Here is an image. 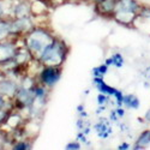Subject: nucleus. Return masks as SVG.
Here are the masks:
<instances>
[{
    "instance_id": "obj_24",
    "label": "nucleus",
    "mask_w": 150,
    "mask_h": 150,
    "mask_svg": "<svg viewBox=\"0 0 150 150\" xmlns=\"http://www.w3.org/2000/svg\"><path fill=\"white\" fill-rule=\"evenodd\" d=\"M143 119H144V121H145V122L150 124V108L145 112V114H144V118H143Z\"/></svg>"
},
{
    "instance_id": "obj_12",
    "label": "nucleus",
    "mask_w": 150,
    "mask_h": 150,
    "mask_svg": "<svg viewBox=\"0 0 150 150\" xmlns=\"http://www.w3.org/2000/svg\"><path fill=\"white\" fill-rule=\"evenodd\" d=\"M109 71V66L107 64H100L95 67H93L91 70V74H93V77H98V78H105V76L108 73Z\"/></svg>"
},
{
    "instance_id": "obj_4",
    "label": "nucleus",
    "mask_w": 150,
    "mask_h": 150,
    "mask_svg": "<svg viewBox=\"0 0 150 150\" xmlns=\"http://www.w3.org/2000/svg\"><path fill=\"white\" fill-rule=\"evenodd\" d=\"M138 16V13L132 11H126V10H114L113 15H112V19L119 25L126 27V28H133L134 21Z\"/></svg>"
},
{
    "instance_id": "obj_23",
    "label": "nucleus",
    "mask_w": 150,
    "mask_h": 150,
    "mask_svg": "<svg viewBox=\"0 0 150 150\" xmlns=\"http://www.w3.org/2000/svg\"><path fill=\"white\" fill-rule=\"evenodd\" d=\"M106 107L107 106H97V109H96V114L97 115H101L103 112L106 110Z\"/></svg>"
},
{
    "instance_id": "obj_25",
    "label": "nucleus",
    "mask_w": 150,
    "mask_h": 150,
    "mask_svg": "<svg viewBox=\"0 0 150 150\" xmlns=\"http://www.w3.org/2000/svg\"><path fill=\"white\" fill-rule=\"evenodd\" d=\"M76 110H77V113H81V112L85 110V106H84V103H79V105L76 107Z\"/></svg>"
},
{
    "instance_id": "obj_7",
    "label": "nucleus",
    "mask_w": 150,
    "mask_h": 150,
    "mask_svg": "<svg viewBox=\"0 0 150 150\" xmlns=\"http://www.w3.org/2000/svg\"><path fill=\"white\" fill-rule=\"evenodd\" d=\"M142 7L143 4L138 0H118L115 5V10H126L136 12V13H139Z\"/></svg>"
},
{
    "instance_id": "obj_26",
    "label": "nucleus",
    "mask_w": 150,
    "mask_h": 150,
    "mask_svg": "<svg viewBox=\"0 0 150 150\" xmlns=\"http://www.w3.org/2000/svg\"><path fill=\"white\" fill-rule=\"evenodd\" d=\"M78 115H79V118H83V119H88V113H86L85 110H83V112H81V113H78Z\"/></svg>"
},
{
    "instance_id": "obj_15",
    "label": "nucleus",
    "mask_w": 150,
    "mask_h": 150,
    "mask_svg": "<svg viewBox=\"0 0 150 150\" xmlns=\"http://www.w3.org/2000/svg\"><path fill=\"white\" fill-rule=\"evenodd\" d=\"M124 93L121 91V90H117V93L113 95V98H114V102H115V105H117V107H119V106H124Z\"/></svg>"
},
{
    "instance_id": "obj_28",
    "label": "nucleus",
    "mask_w": 150,
    "mask_h": 150,
    "mask_svg": "<svg viewBox=\"0 0 150 150\" xmlns=\"http://www.w3.org/2000/svg\"><path fill=\"white\" fill-rule=\"evenodd\" d=\"M79 1H83V3H91L93 0H79Z\"/></svg>"
},
{
    "instance_id": "obj_3",
    "label": "nucleus",
    "mask_w": 150,
    "mask_h": 150,
    "mask_svg": "<svg viewBox=\"0 0 150 150\" xmlns=\"http://www.w3.org/2000/svg\"><path fill=\"white\" fill-rule=\"evenodd\" d=\"M62 73V66H49V65H43L42 69L40 70L39 74H37V81L42 85L47 86L48 89H53L58 84V82L61 78Z\"/></svg>"
},
{
    "instance_id": "obj_18",
    "label": "nucleus",
    "mask_w": 150,
    "mask_h": 150,
    "mask_svg": "<svg viewBox=\"0 0 150 150\" xmlns=\"http://www.w3.org/2000/svg\"><path fill=\"white\" fill-rule=\"evenodd\" d=\"M90 122L86 120V119H83V118H78L77 119V121H76V129L78 130V131H82L85 126H88Z\"/></svg>"
},
{
    "instance_id": "obj_30",
    "label": "nucleus",
    "mask_w": 150,
    "mask_h": 150,
    "mask_svg": "<svg viewBox=\"0 0 150 150\" xmlns=\"http://www.w3.org/2000/svg\"><path fill=\"white\" fill-rule=\"evenodd\" d=\"M149 79H150V77H149Z\"/></svg>"
},
{
    "instance_id": "obj_2",
    "label": "nucleus",
    "mask_w": 150,
    "mask_h": 150,
    "mask_svg": "<svg viewBox=\"0 0 150 150\" xmlns=\"http://www.w3.org/2000/svg\"><path fill=\"white\" fill-rule=\"evenodd\" d=\"M70 54V46L61 37H55L52 43H49L41 53L39 60L43 65L49 66H64V62Z\"/></svg>"
},
{
    "instance_id": "obj_17",
    "label": "nucleus",
    "mask_w": 150,
    "mask_h": 150,
    "mask_svg": "<svg viewBox=\"0 0 150 150\" xmlns=\"http://www.w3.org/2000/svg\"><path fill=\"white\" fill-rule=\"evenodd\" d=\"M82 146H83L82 143L76 139V141L69 142V143L65 145V149H67V150H79V149H82Z\"/></svg>"
},
{
    "instance_id": "obj_20",
    "label": "nucleus",
    "mask_w": 150,
    "mask_h": 150,
    "mask_svg": "<svg viewBox=\"0 0 150 150\" xmlns=\"http://www.w3.org/2000/svg\"><path fill=\"white\" fill-rule=\"evenodd\" d=\"M115 110H117V114H118V117H119L120 119H121V118H125V115H126V108H125L124 106L117 107Z\"/></svg>"
},
{
    "instance_id": "obj_27",
    "label": "nucleus",
    "mask_w": 150,
    "mask_h": 150,
    "mask_svg": "<svg viewBox=\"0 0 150 150\" xmlns=\"http://www.w3.org/2000/svg\"><path fill=\"white\" fill-rule=\"evenodd\" d=\"M101 1H102V0H93L91 3H93V4H98V3H101Z\"/></svg>"
},
{
    "instance_id": "obj_21",
    "label": "nucleus",
    "mask_w": 150,
    "mask_h": 150,
    "mask_svg": "<svg viewBox=\"0 0 150 150\" xmlns=\"http://www.w3.org/2000/svg\"><path fill=\"white\" fill-rule=\"evenodd\" d=\"M132 148V145L129 143V142H121L119 145H118V149L119 150H129V149H131Z\"/></svg>"
},
{
    "instance_id": "obj_29",
    "label": "nucleus",
    "mask_w": 150,
    "mask_h": 150,
    "mask_svg": "<svg viewBox=\"0 0 150 150\" xmlns=\"http://www.w3.org/2000/svg\"><path fill=\"white\" fill-rule=\"evenodd\" d=\"M84 95H85V96H86V95H89V89H86V90L84 91Z\"/></svg>"
},
{
    "instance_id": "obj_11",
    "label": "nucleus",
    "mask_w": 150,
    "mask_h": 150,
    "mask_svg": "<svg viewBox=\"0 0 150 150\" xmlns=\"http://www.w3.org/2000/svg\"><path fill=\"white\" fill-rule=\"evenodd\" d=\"M134 144H138V145H142L144 149L150 145V129H146L144 131H142L138 137L136 138L134 141Z\"/></svg>"
},
{
    "instance_id": "obj_9",
    "label": "nucleus",
    "mask_w": 150,
    "mask_h": 150,
    "mask_svg": "<svg viewBox=\"0 0 150 150\" xmlns=\"http://www.w3.org/2000/svg\"><path fill=\"white\" fill-rule=\"evenodd\" d=\"M105 64H107L109 67L113 66L115 69H121L125 65V59L124 55L120 52H115L113 54H110L106 60H105Z\"/></svg>"
},
{
    "instance_id": "obj_14",
    "label": "nucleus",
    "mask_w": 150,
    "mask_h": 150,
    "mask_svg": "<svg viewBox=\"0 0 150 150\" xmlns=\"http://www.w3.org/2000/svg\"><path fill=\"white\" fill-rule=\"evenodd\" d=\"M96 102H97V106H107L110 102V96L102 94V93H98L96 96Z\"/></svg>"
},
{
    "instance_id": "obj_13",
    "label": "nucleus",
    "mask_w": 150,
    "mask_h": 150,
    "mask_svg": "<svg viewBox=\"0 0 150 150\" xmlns=\"http://www.w3.org/2000/svg\"><path fill=\"white\" fill-rule=\"evenodd\" d=\"M31 148H33V144L29 139L17 141L16 144L13 145V149H16V150H25V149H31Z\"/></svg>"
},
{
    "instance_id": "obj_22",
    "label": "nucleus",
    "mask_w": 150,
    "mask_h": 150,
    "mask_svg": "<svg viewBox=\"0 0 150 150\" xmlns=\"http://www.w3.org/2000/svg\"><path fill=\"white\" fill-rule=\"evenodd\" d=\"M119 129L121 132H127L129 131V126H127V124H125V122H121L119 124Z\"/></svg>"
},
{
    "instance_id": "obj_6",
    "label": "nucleus",
    "mask_w": 150,
    "mask_h": 150,
    "mask_svg": "<svg viewBox=\"0 0 150 150\" xmlns=\"http://www.w3.org/2000/svg\"><path fill=\"white\" fill-rule=\"evenodd\" d=\"M118 0H102L101 3L94 4V10L95 13L101 16V17H109L112 18V15L115 10Z\"/></svg>"
},
{
    "instance_id": "obj_19",
    "label": "nucleus",
    "mask_w": 150,
    "mask_h": 150,
    "mask_svg": "<svg viewBox=\"0 0 150 150\" xmlns=\"http://www.w3.org/2000/svg\"><path fill=\"white\" fill-rule=\"evenodd\" d=\"M108 119L110 120V122H118L119 121V117H118V114H117V110L115 109H112L110 110V113H109V117H108Z\"/></svg>"
},
{
    "instance_id": "obj_1",
    "label": "nucleus",
    "mask_w": 150,
    "mask_h": 150,
    "mask_svg": "<svg viewBox=\"0 0 150 150\" xmlns=\"http://www.w3.org/2000/svg\"><path fill=\"white\" fill-rule=\"evenodd\" d=\"M55 35L45 25H35L29 33L23 36L24 46L31 53L33 58L39 59L43 49L52 43L55 39Z\"/></svg>"
},
{
    "instance_id": "obj_8",
    "label": "nucleus",
    "mask_w": 150,
    "mask_h": 150,
    "mask_svg": "<svg viewBox=\"0 0 150 150\" xmlns=\"http://www.w3.org/2000/svg\"><path fill=\"white\" fill-rule=\"evenodd\" d=\"M93 83L95 85V88L98 93H102V94H106L110 97H113V95L117 93V88L112 86L109 84H107L105 82V78H98V77H93Z\"/></svg>"
},
{
    "instance_id": "obj_16",
    "label": "nucleus",
    "mask_w": 150,
    "mask_h": 150,
    "mask_svg": "<svg viewBox=\"0 0 150 150\" xmlns=\"http://www.w3.org/2000/svg\"><path fill=\"white\" fill-rule=\"evenodd\" d=\"M76 139L78 141V142H81L82 143V145H90V141L88 139V136H86L83 131H78L77 132V136H76Z\"/></svg>"
},
{
    "instance_id": "obj_10",
    "label": "nucleus",
    "mask_w": 150,
    "mask_h": 150,
    "mask_svg": "<svg viewBox=\"0 0 150 150\" xmlns=\"http://www.w3.org/2000/svg\"><path fill=\"white\" fill-rule=\"evenodd\" d=\"M124 107L127 109L136 110L141 107V100L134 94H125L124 95Z\"/></svg>"
},
{
    "instance_id": "obj_5",
    "label": "nucleus",
    "mask_w": 150,
    "mask_h": 150,
    "mask_svg": "<svg viewBox=\"0 0 150 150\" xmlns=\"http://www.w3.org/2000/svg\"><path fill=\"white\" fill-rule=\"evenodd\" d=\"M93 130L100 139H108L113 134V129L110 126V120L107 118H101L100 121L93 125Z\"/></svg>"
}]
</instances>
